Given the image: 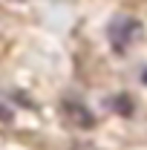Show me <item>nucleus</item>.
<instances>
[{
	"label": "nucleus",
	"instance_id": "nucleus-2",
	"mask_svg": "<svg viewBox=\"0 0 147 150\" xmlns=\"http://www.w3.org/2000/svg\"><path fill=\"white\" fill-rule=\"evenodd\" d=\"M64 112H66V118L72 121L75 127H92L95 124V115L84 104H78V101H64Z\"/></svg>",
	"mask_w": 147,
	"mask_h": 150
},
{
	"label": "nucleus",
	"instance_id": "nucleus-3",
	"mask_svg": "<svg viewBox=\"0 0 147 150\" xmlns=\"http://www.w3.org/2000/svg\"><path fill=\"white\" fill-rule=\"evenodd\" d=\"M112 107H115L118 112H130V110H133L130 101H127V95H115V98H112Z\"/></svg>",
	"mask_w": 147,
	"mask_h": 150
},
{
	"label": "nucleus",
	"instance_id": "nucleus-5",
	"mask_svg": "<svg viewBox=\"0 0 147 150\" xmlns=\"http://www.w3.org/2000/svg\"><path fill=\"white\" fill-rule=\"evenodd\" d=\"M144 84H147V72H144Z\"/></svg>",
	"mask_w": 147,
	"mask_h": 150
},
{
	"label": "nucleus",
	"instance_id": "nucleus-1",
	"mask_svg": "<svg viewBox=\"0 0 147 150\" xmlns=\"http://www.w3.org/2000/svg\"><path fill=\"white\" fill-rule=\"evenodd\" d=\"M136 35H139V20H133V18H115L110 23V29H107V38H110V43L118 52H124L127 43Z\"/></svg>",
	"mask_w": 147,
	"mask_h": 150
},
{
	"label": "nucleus",
	"instance_id": "nucleus-4",
	"mask_svg": "<svg viewBox=\"0 0 147 150\" xmlns=\"http://www.w3.org/2000/svg\"><path fill=\"white\" fill-rule=\"evenodd\" d=\"M0 121H12V110L6 104H0Z\"/></svg>",
	"mask_w": 147,
	"mask_h": 150
}]
</instances>
